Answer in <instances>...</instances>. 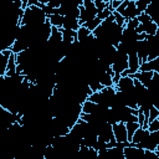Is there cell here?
Returning a JSON list of instances; mask_svg holds the SVG:
<instances>
[{
    "mask_svg": "<svg viewBox=\"0 0 159 159\" xmlns=\"http://www.w3.org/2000/svg\"><path fill=\"white\" fill-rule=\"evenodd\" d=\"M93 1H94V5H96L98 12L104 10L106 7H108V1H104V0H93Z\"/></svg>",
    "mask_w": 159,
    "mask_h": 159,
    "instance_id": "obj_16",
    "label": "cell"
},
{
    "mask_svg": "<svg viewBox=\"0 0 159 159\" xmlns=\"http://www.w3.org/2000/svg\"><path fill=\"white\" fill-rule=\"evenodd\" d=\"M81 27L80 24V19L77 17H72V16H65L63 19V30H68V31H77Z\"/></svg>",
    "mask_w": 159,
    "mask_h": 159,
    "instance_id": "obj_8",
    "label": "cell"
},
{
    "mask_svg": "<svg viewBox=\"0 0 159 159\" xmlns=\"http://www.w3.org/2000/svg\"><path fill=\"white\" fill-rule=\"evenodd\" d=\"M128 2H129V0H124V1L120 4V6L117 9V12H118V14H122V12L125 10V7L128 6Z\"/></svg>",
    "mask_w": 159,
    "mask_h": 159,
    "instance_id": "obj_21",
    "label": "cell"
},
{
    "mask_svg": "<svg viewBox=\"0 0 159 159\" xmlns=\"http://www.w3.org/2000/svg\"><path fill=\"white\" fill-rule=\"evenodd\" d=\"M159 118V111L153 106L152 108H150V111H149V117H148V122L150 123V122H153L154 119H158Z\"/></svg>",
    "mask_w": 159,
    "mask_h": 159,
    "instance_id": "obj_15",
    "label": "cell"
},
{
    "mask_svg": "<svg viewBox=\"0 0 159 159\" xmlns=\"http://www.w3.org/2000/svg\"><path fill=\"white\" fill-rule=\"evenodd\" d=\"M125 127H127L128 142H129V143H132L133 135H134V133L137 132V129H138L140 125H139V123H137V122H128V123H125Z\"/></svg>",
    "mask_w": 159,
    "mask_h": 159,
    "instance_id": "obj_11",
    "label": "cell"
},
{
    "mask_svg": "<svg viewBox=\"0 0 159 159\" xmlns=\"http://www.w3.org/2000/svg\"><path fill=\"white\" fill-rule=\"evenodd\" d=\"M138 21H139V24H142V25H145V24H148V22H150L152 21V19H150V16L149 15H147L145 12H143V14H140L138 17Z\"/></svg>",
    "mask_w": 159,
    "mask_h": 159,
    "instance_id": "obj_17",
    "label": "cell"
},
{
    "mask_svg": "<svg viewBox=\"0 0 159 159\" xmlns=\"http://www.w3.org/2000/svg\"><path fill=\"white\" fill-rule=\"evenodd\" d=\"M159 145V130L158 132H150L148 139L139 145V148L145 149V150H150V152H155L157 148Z\"/></svg>",
    "mask_w": 159,
    "mask_h": 159,
    "instance_id": "obj_4",
    "label": "cell"
},
{
    "mask_svg": "<svg viewBox=\"0 0 159 159\" xmlns=\"http://www.w3.org/2000/svg\"><path fill=\"white\" fill-rule=\"evenodd\" d=\"M101 24H102V20L97 16V17H94L93 20H91V21H88V22H86L83 26H86L91 32H93L98 26H101Z\"/></svg>",
    "mask_w": 159,
    "mask_h": 159,
    "instance_id": "obj_13",
    "label": "cell"
},
{
    "mask_svg": "<svg viewBox=\"0 0 159 159\" xmlns=\"http://www.w3.org/2000/svg\"><path fill=\"white\" fill-rule=\"evenodd\" d=\"M148 130L149 132H158L159 130V119H154L148 124Z\"/></svg>",
    "mask_w": 159,
    "mask_h": 159,
    "instance_id": "obj_18",
    "label": "cell"
},
{
    "mask_svg": "<svg viewBox=\"0 0 159 159\" xmlns=\"http://www.w3.org/2000/svg\"><path fill=\"white\" fill-rule=\"evenodd\" d=\"M114 87L119 92H132L134 89V78H132L130 76L120 77V80Z\"/></svg>",
    "mask_w": 159,
    "mask_h": 159,
    "instance_id": "obj_5",
    "label": "cell"
},
{
    "mask_svg": "<svg viewBox=\"0 0 159 159\" xmlns=\"http://www.w3.org/2000/svg\"><path fill=\"white\" fill-rule=\"evenodd\" d=\"M149 4H150V1L135 0V5H137V9L139 10V12H140V14H143V12H145V11H147V9H148Z\"/></svg>",
    "mask_w": 159,
    "mask_h": 159,
    "instance_id": "obj_14",
    "label": "cell"
},
{
    "mask_svg": "<svg viewBox=\"0 0 159 159\" xmlns=\"http://www.w3.org/2000/svg\"><path fill=\"white\" fill-rule=\"evenodd\" d=\"M139 26V21L138 19H132V20H128L127 24H125V27H129V29H134L137 30V27Z\"/></svg>",
    "mask_w": 159,
    "mask_h": 159,
    "instance_id": "obj_19",
    "label": "cell"
},
{
    "mask_svg": "<svg viewBox=\"0 0 159 159\" xmlns=\"http://www.w3.org/2000/svg\"><path fill=\"white\" fill-rule=\"evenodd\" d=\"M123 2V0H109V4H111V9L114 11H117V9L120 6V4Z\"/></svg>",
    "mask_w": 159,
    "mask_h": 159,
    "instance_id": "obj_20",
    "label": "cell"
},
{
    "mask_svg": "<svg viewBox=\"0 0 159 159\" xmlns=\"http://www.w3.org/2000/svg\"><path fill=\"white\" fill-rule=\"evenodd\" d=\"M124 19H125V21H128V20H132V19H137L139 15H140V12H139V10L137 9V5H135V1L134 0H129V2H128V6L125 7V10L120 14Z\"/></svg>",
    "mask_w": 159,
    "mask_h": 159,
    "instance_id": "obj_6",
    "label": "cell"
},
{
    "mask_svg": "<svg viewBox=\"0 0 159 159\" xmlns=\"http://www.w3.org/2000/svg\"><path fill=\"white\" fill-rule=\"evenodd\" d=\"M113 127V134H114V139L117 143H129L128 142V134H127V127L125 123L122 122H117L114 124H112Z\"/></svg>",
    "mask_w": 159,
    "mask_h": 159,
    "instance_id": "obj_2",
    "label": "cell"
},
{
    "mask_svg": "<svg viewBox=\"0 0 159 159\" xmlns=\"http://www.w3.org/2000/svg\"><path fill=\"white\" fill-rule=\"evenodd\" d=\"M98 15V10L94 5L93 0H83V4L81 6V15H80V24L81 26L84 25L86 22L93 20L94 17H97Z\"/></svg>",
    "mask_w": 159,
    "mask_h": 159,
    "instance_id": "obj_1",
    "label": "cell"
},
{
    "mask_svg": "<svg viewBox=\"0 0 159 159\" xmlns=\"http://www.w3.org/2000/svg\"><path fill=\"white\" fill-rule=\"evenodd\" d=\"M63 19H65V16H62V15H50V16H47V21L50 22V25L52 27H57V29H62Z\"/></svg>",
    "mask_w": 159,
    "mask_h": 159,
    "instance_id": "obj_10",
    "label": "cell"
},
{
    "mask_svg": "<svg viewBox=\"0 0 159 159\" xmlns=\"http://www.w3.org/2000/svg\"><path fill=\"white\" fill-rule=\"evenodd\" d=\"M153 75H154V72H152V71H144V72L139 71V72L132 75L130 77L134 78V80H138L144 87H147L149 84V82L152 81V78H153Z\"/></svg>",
    "mask_w": 159,
    "mask_h": 159,
    "instance_id": "obj_9",
    "label": "cell"
},
{
    "mask_svg": "<svg viewBox=\"0 0 159 159\" xmlns=\"http://www.w3.org/2000/svg\"><path fill=\"white\" fill-rule=\"evenodd\" d=\"M149 134H150V132H149L147 128H142V127H139V128L137 129V132L134 133V135H133L132 143H133L134 145L139 147L140 144H143V143L148 139Z\"/></svg>",
    "mask_w": 159,
    "mask_h": 159,
    "instance_id": "obj_7",
    "label": "cell"
},
{
    "mask_svg": "<svg viewBox=\"0 0 159 159\" xmlns=\"http://www.w3.org/2000/svg\"><path fill=\"white\" fill-rule=\"evenodd\" d=\"M92 35V32L86 27V26H81L78 30H77V41L78 42H81V41H83L84 39H87V37H89Z\"/></svg>",
    "mask_w": 159,
    "mask_h": 159,
    "instance_id": "obj_12",
    "label": "cell"
},
{
    "mask_svg": "<svg viewBox=\"0 0 159 159\" xmlns=\"http://www.w3.org/2000/svg\"><path fill=\"white\" fill-rule=\"evenodd\" d=\"M124 158L125 159H143L145 155V149H142L133 143H129L124 149Z\"/></svg>",
    "mask_w": 159,
    "mask_h": 159,
    "instance_id": "obj_3",
    "label": "cell"
}]
</instances>
